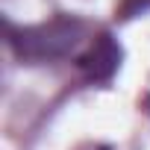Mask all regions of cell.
Listing matches in <instances>:
<instances>
[{
    "instance_id": "6da1fadb",
    "label": "cell",
    "mask_w": 150,
    "mask_h": 150,
    "mask_svg": "<svg viewBox=\"0 0 150 150\" xmlns=\"http://www.w3.org/2000/svg\"><path fill=\"white\" fill-rule=\"evenodd\" d=\"M86 33V24L77 18H53L47 24L35 27H15L6 24V38L9 47L15 50L18 59L24 62H47V59H62L80 44Z\"/></svg>"
},
{
    "instance_id": "7a4b0ae2",
    "label": "cell",
    "mask_w": 150,
    "mask_h": 150,
    "mask_svg": "<svg viewBox=\"0 0 150 150\" xmlns=\"http://www.w3.org/2000/svg\"><path fill=\"white\" fill-rule=\"evenodd\" d=\"M77 65H80V71L86 74L88 80L103 83V80L112 77V74L118 71V65H121V47H118V41L109 33H100L77 56Z\"/></svg>"
},
{
    "instance_id": "3957f363",
    "label": "cell",
    "mask_w": 150,
    "mask_h": 150,
    "mask_svg": "<svg viewBox=\"0 0 150 150\" xmlns=\"http://www.w3.org/2000/svg\"><path fill=\"white\" fill-rule=\"evenodd\" d=\"M150 9V0H121L118 6V15L121 18H132V15H141Z\"/></svg>"
}]
</instances>
